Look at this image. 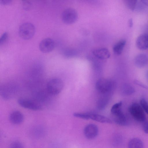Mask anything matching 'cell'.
Returning <instances> with one entry per match:
<instances>
[{
  "label": "cell",
  "instance_id": "cell-26",
  "mask_svg": "<svg viewBox=\"0 0 148 148\" xmlns=\"http://www.w3.org/2000/svg\"><path fill=\"white\" fill-rule=\"evenodd\" d=\"M12 1L10 0H0V4L3 5H6L10 4Z\"/></svg>",
  "mask_w": 148,
  "mask_h": 148
},
{
  "label": "cell",
  "instance_id": "cell-24",
  "mask_svg": "<svg viewBox=\"0 0 148 148\" xmlns=\"http://www.w3.org/2000/svg\"><path fill=\"white\" fill-rule=\"evenodd\" d=\"M8 33L5 32L1 35L0 38V45L3 44L6 40L8 38Z\"/></svg>",
  "mask_w": 148,
  "mask_h": 148
},
{
  "label": "cell",
  "instance_id": "cell-3",
  "mask_svg": "<svg viewBox=\"0 0 148 148\" xmlns=\"http://www.w3.org/2000/svg\"><path fill=\"white\" fill-rule=\"evenodd\" d=\"M17 87L11 83H5L0 86V93L2 98L5 100L13 98L17 92Z\"/></svg>",
  "mask_w": 148,
  "mask_h": 148
},
{
  "label": "cell",
  "instance_id": "cell-17",
  "mask_svg": "<svg viewBox=\"0 0 148 148\" xmlns=\"http://www.w3.org/2000/svg\"><path fill=\"white\" fill-rule=\"evenodd\" d=\"M89 119L103 123H111L112 121L108 118L102 115L89 113Z\"/></svg>",
  "mask_w": 148,
  "mask_h": 148
},
{
  "label": "cell",
  "instance_id": "cell-6",
  "mask_svg": "<svg viewBox=\"0 0 148 148\" xmlns=\"http://www.w3.org/2000/svg\"><path fill=\"white\" fill-rule=\"evenodd\" d=\"M17 102L21 107L33 110H40L43 108L41 104L36 101L21 98L18 99Z\"/></svg>",
  "mask_w": 148,
  "mask_h": 148
},
{
  "label": "cell",
  "instance_id": "cell-28",
  "mask_svg": "<svg viewBox=\"0 0 148 148\" xmlns=\"http://www.w3.org/2000/svg\"><path fill=\"white\" fill-rule=\"evenodd\" d=\"M134 83L144 88H147V87H146L145 85L143 84L142 82H140V81L137 80H135L134 81Z\"/></svg>",
  "mask_w": 148,
  "mask_h": 148
},
{
  "label": "cell",
  "instance_id": "cell-12",
  "mask_svg": "<svg viewBox=\"0 0 148 148\" xmlns=\"http://www.w3.org/2000/svg\"><path fill=\"white\" fill-rule=\"evenodd\" d=\"M137 47L141 50H145L148 49V34H141L138 36L136 41Z\"/></svg>",
  "mask_w": 148,
  "mask_h": 148
},
{
  "label": "cell",
  "instance_id": "cell-20",
  "mask_svg": "<svg viewBox=\"0 0 148 148\" xmlns=\"http://www.w3.org/2000/svg\"><path fill=\"white\" fill-rule=\"evenodd\" d=\"M122 94L124 95H129L134 93L135 89L131 85L128 84H125L121 88Z\"/></svg>",
  "mask_w": 148,
  "mask_h": 148
},
{
  "label": "cell",
  "instance_id": "cell-29",
  "mask_svg": "<svg viewBox=\"0 0 148 148\" xmlns=\"http://www.w3.org/2000/svg\"><path fill=\"white\" fill-rule=\"evenodd\" d=\"M133 25V22L132 19H130L129 21V25L130 27H132Z\"/></svg>",
  "mask_w": 148,
  "mask_h": 148
},
{
  "label": "cell",
  "instance_id": "cell-15",
  "mask_svg": "<svg viewBox=\"0 0 148 148\" xmlns=\"http://www.w3.org/2000/svg\"><path fill=\"white\" fill-rule=\"evenodd\" d=\"M135 65L138 68H141L145 66L148 63V56L144 53L138 54L134 59Z\"/></svg>",
  "mask_w": 148,
  "mask_h": 148
},
{
  "label": "cell",
  "instance_id": "cell-13",
  "mask_svg": "<svg viewBox=\"0 0 148 148\" xmlns=\"http://www.w3.org/2000/svg\"><path fill=\"white\" fill-rule=\"evenodd\" d=\"M92 53L95 57L101 60L107 59L110 56L109 51L105 48L95 49L93 50Z\"/></svg>",
  "mask_w": 148,
  "mask_h": 148
},
{
  "label": "cell",
  "instance_id": "cell-4",
  "mask_svg": "<svg viewBox=\"0 0 148 148\" xmlns=\"http://www.w3.org/2000/svg\"><path fill=\"white\" fill-rule=\"evenodd\" d=\"M35 31V27L33 24L29 22H25L22 23L19 26L18 34L21 38L27 40L33 37Z\"/></svg>",
  "mask_w": 148,
  "mask_h": 148
},
{
  "label": "cell",
  "instance_id": "cell-5",
  "mask_svg": "<svg viewBox=\"0 0 148 148\" xmlns=\"http://www.w3.org/2000/svg\"><path fill=\"white\" fill-rule=\"evenodd\" d=\"M129 112L136 120L143 122L146 119V116L141 106L137 103L132 104L129 108Z\"/></svg>",
  "mask_w": 148,
  "mask_h": 148
},
{
  "label": "cell",
  "instance_id": "cell-19",
  "mask_svg": "<svg viewBox=\"0 0 148 148\" xmlns=\"http://www.w3.org/2000/svg\"><path fill=\"white\" fill-rule=\"evenodd\" d=\"M128 147V148H143V144L140 139L134 138L129 141Z\"/></svg>",
  "mask_w": 148,
  "mask_h": 148
},
{
  "label": "cell",
  "instance_id": "cell-25",
  "mask_svg": "<svg viewBox=\"0 0 148 148\" xmlns=\"http://www.w3.org/2000/svg\"><path fill=\"white\" fill-rule=\"evenodd\" d=\"M32 4L31 3L28 1H25L23 2V6L24 9L27 10L29 9L31 6Z\"/></svg>",
  "mask_w": 148,
  "mask_h": 148
},
{
  "label": "cell",
  "instance_id": "cell-21",
  "mask_svg": "<svg viewBox=\"0 0 148 148\" xmlns=\"http://www.w3.org/2000/svg\"><path fill=\"white\" fill-rule=\"evenodd\" d=\"M73 115L75 117L85 120L89 119V113L75 112Z\"/></svg>",
  "mask_w": 148,
  "mask_h": 148
},
{
  "label": "cell",
  "instance_id": "cell-1",
  "mask_svg": "<svg viewBox=\"0 0 148 148\" xmlns=\"http://www.w3.org/2000/svg\"><path fill=\"white\" fill-rule=\"evenodd\" d=\"M115 87L116 84L114 81L104 78L98 79L95 84L97 90L101 94H112Z\"/></svg>",
  "mask_w": 148,
  "mask_h": 148
},
{
  "label": "cell",
  "instance_id": "cell-9",
  "mask_svg": "<svg viewBox=\"0 0 148 148\" xmlns=\"http://www.w3.org/2000/svg\"><path fill=\"white\" fill-rule=\"evenodd\" d=\"M111 114L113 121L116 124L121 126H125L127 124V118L121 109L111 113Z\"/></svg>",
  "mask_w": 148,
  "mask_h": 148
},
{
  "label": "cell",
  "instance_id": "cell-14",
  "mask_svg": "<svg viewBox=\"0 0 148 148\" xmlns=\"http://www.w3.org/2000/svg\"><path fill=\"white\" fill-rule=\"evenodd\" d=\"M10 121L13 124L17 125L22 123L24 120V116L20 111H14L12 112L9 116Z\"/></svg>",
  "mask_w": 148,
  "mask_h": 148
},
{
  "label": "cell",
  "instance_id": "cell-16",
  "mask_svg": "<svg viewBox=\"0 0 148 148\" xmlns=\"http://www.w3.org/2000/svg\"><path fill=\"white\" fill-rule=\"evenodd\" d=\"M97 102V108L99 110H102L109 102L112 94H101Z\"/></svg>",
  "mask_w": 148,
  "mask_h": 148
},
{
  "label": "cell",
  "instance_id": "cell-23",
  "mask_svg": "<svg viewBox=\"0 0 148 148\" xmlns=\"http://www.w3.org/2000/svg\"><path fill=\"white\" fill-rule=\"evenodd\" d=\"M9 148H24V147L20 142L15 141L11 144Z\"/></svg>",
  "mask_w": 148,
  "mask_h": 148
},
{
  "label": "cell",
  "instance_id": "cell-18",
  "mask_svg": "<svg viewBox=\"0 0 148 148\" xmlns=\"http://www.w3.org/2000/svg\"><path fill=\"white\" fill-rule=\"evenodd\" d=\"M126 41L122 39L118 42L113 47V50L115 53L119 55L122 53L126 44Z\"/></svg>",
  "mask_w": 148,
  "mask_h": 148
},
{
  "label": "cell",
  "instance_id": "cell-10",
  "mask_svg": "<svg viewBox=\"0 0 148 148\" xmlns=\"http://www.w3.org/2000/svg\"><path fill=\"white\" fill-rule=\"evenodd\" d=\"M84 133L85 137L89 139L95 138L97 136L98 133L97 126L93 124H89L85 127Z\"/></svg>",
  "mask_w": 148,
  "mask_h": 148
},
{
  "label": "cell",
  "instance_id": "cell-22",
  "mask_svg": "<svg viewBox=\"0 0 148 148\" xmlns=\"http://www.w3.org/2000/svg\"><path fill=\"white\" fill-rule=\"evenodd\" d=\"M140 106L148 114V102L144 98H142L140 101Z\"/></svg>",
  "mask_w": 148,
  "mask_h": 148
},
{
  "label": "cell",
  "instance_id": "cell-2",
  "mask_svg": "<svg viewBox=\"0 0 148 148\" xmlns=\"http://www.w3.org/2000/svg\"><path fill=\"white\" fill-rule=\"evenodd\" d=\"M64 87L62 81L57 78L50 79L47 83V88L48 92L52 95H56L62 91Z\"/></svg>",
  "mask_w": 148,
  "mask_h": 148
},
{
  "label": "cell",
  "instance_id": "cell-27",
  "mask_svg": "<svg viewBox=\"0 0 148 148\" xmlns=\"http://www.w3.org/2000/svg\"><path fill=\"white\" fill-rule=\"evenodd\" d=\"M143 128L144 132L148 134V121L144 123Z\"/></svg>",
  "mask_w": 148,
  "mask_h": 148
},
{
  "label": "cell",
  "instance_id": "cell-11",
  "mask_svg": "<svg viewBox=\"0 0 148 148\" xmlns=\"http://www.w3.org/2000/svg\"><path fill=\"white\" fill-rule=\"evenodd\" d=\"M124 2L127 7L133 11L141 10L146 7L143 0H127Z\"/></svg>",
  "mask_w": 148,
  "mask_h": 148
},
{
  "label": "cell",
  "instance_id": "cell-8",
  "mask_svg": "<svg viewBox=\"0 0 148 148\" xmlns=\"http://www.w3.org/2000/svg\"><path fill=\"white\" fill-rule=\"evenodd\" d=\"M55 46L54 40L50 38H46L43 39L39 45L40 50L44 53H47L52 51Z\"/></svg>",
  "mask_w": 148,
  "mask_h": 148
},
{
  "label": "cell",
  "instance_id": "cell-7",
  "mask_svg": "<svg viewBox=\"0 0 148 148\" xmlns=\"http://www.w3.org/2000/svg\"><path fill=\"white\" fill-rule=\"evenodd\" d=\"M77 13L74 9L68 8L65 10L62 14V19L63 22L67 24H73L77 20Z\"/></svg>",
  "mask_w": 148,
  "mask_h": 148
}]
</instances>
